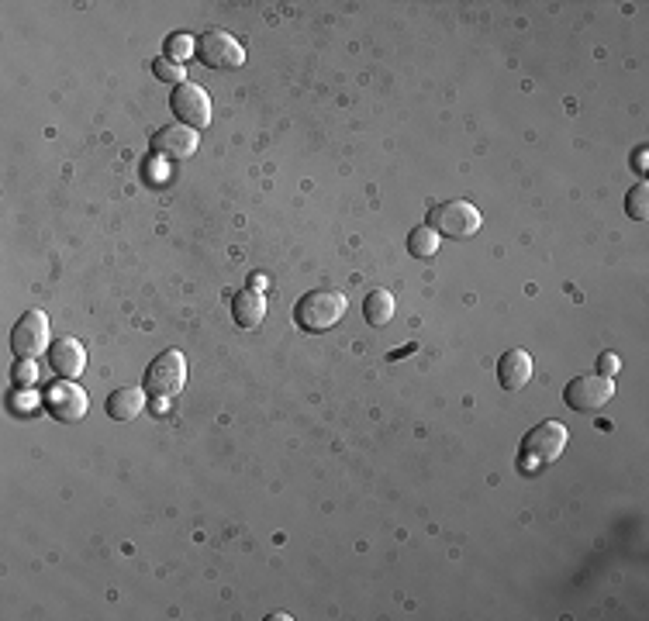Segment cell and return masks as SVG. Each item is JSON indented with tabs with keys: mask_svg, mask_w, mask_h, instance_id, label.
<instances>
[{
	"mask_svg": "<svg viewBox=\"0 0 649 621\" xmlns=\"http://www.w3.org/2000/svg\"><path fill=\"white\" fill-rule=\"evenodd\" d=\"M145 408V394L135 387H121L108 397V414L114 421H135Z\"/></svg>",
	"mask_w": 649,
	"mask_h": 621,
	"instance_id": "cell-14",
	"label": "cell"
},
{
	"mask_svg": "<svg viewBox=\"0 0 649 621\" xmlns=\"http://www.w3.org/2000/svg\"><path fill=\"white\" fill-rule=\"evenodd\" d=\"M170 111L173 118H180V125L194 128V132H201V128L211 125V97L204 87H197V83L183 80L173 87L170 94Z\"/></svg>",
	"mask_w": 649,
	"mask_h": 621,
	"instance_id": "cell-5",
	"label": "cell"
},
{
	"mask_svg": "<svg viewBox=\"0 0 649 621\" xmlns=\"http://www.w3.org/2000/svg\"><path fill=\"white\" fill-rule=\"evenodd\" d=\"M35 377H38V370L32 366V359H25V363L18 366V383H35Z\"/></svg>",
	"mask_w": 649,
	"mask_h": 621,
	"instance_id": "cell-21",
	"label": "cell"
},
{
	"mask_svg": "<svg viewBox=\"0 0 649 621\" xmlns=\"http://www.w3.org/2000/svg\"><path fill=\"white\" fill-rule=\"evenodd\" d=\"M156 76L159 80H166V83H183V66L180 63H173V59H156Z\"/></svg>",
	"mask_w": 649,
	"mask_h": 621,
	"instance_id": "cell-18",
	"label": "cell"
},
{
	"mask_svg": "<svg viewBox=\"0 0 649 621\" xmlns=\"http://www.w3.org/2000/svg\"><path fill=\"white\" fill-rule=\"evenodd\" d=\"M480 211L470 201H439L429 207V221L425 225L432 228L435 235H446V239H470V235L480 232Z\"/></svg>",
	"mask_w": 649,
	"mask_h": 621,
	"instance_id": "cell-2",
	"label": "cell"
},
{
	"mask_svg": "<svg viewBox=\"0 0 649 621\" xmlns=\"http://www.w3.org/2000/svg\"><path fill=\"white\" fill-rule=\"evenodd\" d=\"M349 311V301L342 290H332V287H318V290H308V294L297 301L294 308V318L304 332L318 335V332H328L342 321V314Z\"/></svg>",
	"mask_w": 649,
	"mask_h": 621,
	"instance_id": "cell-1",
	"label": "cell"
},
{
	"mask_svg": "<svg viewBox=\"0 0 649 621\" xmlns=\"http://www.w3.org/2000/svg\"><path fill=\"white\" fill-rule=\"evenodd\" d=\"M197 132L187 125H166L159 128L156 135H152V152H156L159 159H190L197 152Z\"/></svg>",
	"mask_w": 649,
	"mask_h": 621,
	"instance_id": "cell-10",
	"label": "cell"
},
{
	"mask_svg": "<svg viewBox=\"0 0 649 621\" xmlns=\"http://www.w3.org/2000/svg\"><path fill=\"white\" fill-rule=\"evenodd\" d=\"M598 373H601V377H615V373H618V356H615V352L598 356Z\"/></svg>",
	"mask_w": 649,
	"mask_h": 621,
	"instance_id": "cell-20",
	"label": "cell"
},
{
	"mask_svg": "<svg viewBox=\"0 0 649 621\" xmlns=\"http://www.w3.org/2000/svg\"><path fill=\"white\" fill-rule=\"evenodd\" d=\"M263 287H266V276L256 273V276H253V290H259V294H263Z\"/></svg>",
	"mask_w": 649,
	"mask_h": 621,
	"instance_id": "cell-22",
	"label": "cell"
},
{
	"mask_svg": "<svg viewBox=\"0 0 649 621\" xmlns=\"http://www.w3.org/2000/svg\"><path fill=\"white\" fill-rule=\"evenodd\" d=\"M612 397H615V380L601 377V373H580V377L570 380L567 390H563V401L574 411H598V408H605Z\"/></svg>",
	"mask_w": 649,
	"mask_h": 621,
	"instance_id": "cell-6",
	"label": "cell"
},
{
	"mask_svg": "<svg viewBox=\"0 0 649 621\" xmlns=\"http://www.w3.org/2000/svg\"><path fill=\"white\" fill-rule=\"evenodd\" d=\"M87 366V349L80 339H56L49 345V370L63 380H76Z\"/></svg>",
	"mask_w": 649,
	"mask_h": 621,
	"instance_id": "cell-11",
	"label": "cell"
},
{
	"mask_svg": "<svg viewBox=\"0 0 649 621\" xmlns=\"http://www.w3.org/2000/svg\"><path fill=\"white\" fill-rule=\"evenodd\" d=\"M232 318L239 328H259L266 318V301L259 290H239V294L232 297Z\"/></svg>",
	"mask_w": 649,
	"mask_h": 621,
	"instance_id": "cell-13",
	"label": "cell"
},
{
	"mask_svg": "<svg viewBox=\"0 0 649 621\" xmlns=\"http://www.w3.org/2000/svg\"><path fill=\"white\" fill-rule=\"evenodd\" d=\"M42 404L56 421H80L83 414H87V408H90L87 394H83V390L76 387V383H70V380L52 383V387L45 390Z\"/></svg>",
	"mask_w": 649,
	"mask_h": 621,
	"instance_id": "cell-9",
	"label": "cell"
},
{
	"mask_svg": "<svg viewBox=\"0 0 649 621\" xmlns=\"http://www.w3.org/2000/svg\"><path fill=\"white\" fill-rule=\"evenodd\" d=\"M625 211H629V218L646 221V214H649V183H636V187L629 190V197H625Z\"/></svg>",
	"mask_w": 649,
	"mask_h": 621,
	"instance_id": "cell-17",
	"label": "cell"
},
{
	"mask_svg": "<svg viewBox=\"0 0 649 621\" xmlns=\"http://www.w3.org/2000/svg\"><path fill=\"white\" fill-rule=\"evenodd\" d=\"M567 442H570V432L560 421H539V425L522 439V463L529 466V470L556 463V459L563 456V449H567Z\"/></svg>",
	"mask_w": 649,
	"mask_h": 621,
	"instance_id": "cell-4",
	"label": "cell"
},
{
	"mask_svg": "<svg viewBox=\"0 0 649 621\" xmlns=\"http://www.w3.org/2000/svg\"><path fill=\"white\" fill-rule=\"evenodd\" d=\"M190 52H194V42H190L187 35H177V38H170V59L173 63H187L190 59Z\"/></svg>",
	"mask_w": 649,
	"mask_h": 621,
	"instance_id": "cell-19",
	"label": "cell"
},
{
	"mask_svg": "<svg viewBox=\"0 0 649 621\" xmlns=\"http://www.w3.org/2000/svg\"><path fill=\"white\" fill-rule=\"evenodd\" d=\"M498 380L505 390H522L532 380V356L525 349H508L498 359Z\"/></svg>",
	"mask_w": 649,
	"mask_h": 621,
	"instance_id": "cell-12",
	"label": "cell"
},
{
	"mask_svg": "<svg viewBox=\"0 0 649 621\" xmlns=\"http://www.w3.org/2000/svg\"><path fill=\"white\" fill-rule=\"evenodd\" d=\"M363 314L373 328H384L387 321L394 318V294L391 290H370V294H366V304H363Z\"/></svg>",
	"mask_w": 649,
	"mask_h": 621,
	"instance_id": "cell-15",
	"label": "cell"
},
{
	"mask_svg": "<svg viewBox=\"0 0 649 621\" xmlns=\"http://www.w3.org/2000/svg\"><path fill=\"white\" fill-rule=\"evenodd\" d=\"M408 252L415 259H432L435 252H439V235H435L429 225L415 228V232L408 235Z\"/></svg>",
	"mask_w": 649,
	"mask_h": 621,
	"instance_id": "cell-16",
	"label": "cell"
},
{
	"mask_svg": "<svg viewBox=\"0 0 649 621\" xmlns=\"http://www.w3.org/2000/svg\"><path fill=\"white\" fill-rule=\"evenodd\" d=\"M197 56H201L211 69H235V66L246 63V49H242V42L232 32H221V28L201 35V42H197Z\"/></svg>",
	"mask_w": 649,
	"mask_h": 621,
	"instance_id": "cell-8",
	"label": "cell"
},
{
	"mask_svg": "<svg viewBox=\"0 0 649 621\" xmlns=\"http://www.w3.org/2000/svg\"><path fill=\"white\" fill-rule=\"evenodd\" d=\"M183 387H187V359H183V352H159L149 370H145V394H152L156 401H173Z\"/></svg>",
	"mask_w": 649,
	"mask_h": 621,
	"instance_id": "cell-3",
	"label": "cell"
},
{
	"mask_svg": "<svg viewBox=\"0 0 649 621\" xmlns=\"http://www.w3.org/2000/svg\"><path fill=\"white\" fill-rule=\"evenodd\" d=\"M11 349L18 359H35L49 349V314L25 311L11 332Z\"/></svg>",
	"mask_w": 649,
	"mask_h": 621,
	"instance_id": "cell-7",
	"label": "cell"
}]
</instances>
